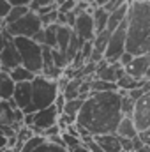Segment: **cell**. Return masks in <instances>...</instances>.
<instances>
[{
	"mask_svg": "<svg viewBox=\"0 0 150 152\" xmlns=\"http://www.w3.org/2000/svg\"><path fill=\"white\" fill-rule=\"evenodd\" d=\"M125 90L92 92L78 115V124L85 126L94 136L117 133L120 120L124 118L122 99Z\"/></svg>",
	"mask_w": 150,
	"mask_h": 152,
	"instance_id": "cell-1",
	"label": "cell"
},
{
	"mask_svg": "<svg viewBox=\"0 0 150 152\" xmlns=\"http://www.w3.org/2000/svg\"><path fill=\"white\" fill-rule=\"evenodd\" d=\"M127 51L150 53V0H131L127 14Z\"/></svg>",
	"mask_w": 150,
	"mask_h": 152,
	"instance_id": "cell-2",
	"label": "cell"
},
{
	"mask_svg": "<svg viewBox=\"0 0 150 152\" xmlns=\"http://www.w3.org/2000/svg\"><path fill=\"white\" fill-rule=\"evenodd\" d=\"M34 87V99H32V106L25 110V113H36L39 110H44L51 104H55L57 97L60 96L58 90V81L46 78L44 75H37L36 80L32 81Z\"/></svg>",
	"mask_w": 150,
	"mask_h": 152,
	"instance_id": "cell-3",
	"label": "cell"
},
{
	"mask_svg": "<svg viewBox=\"0 0 150 152\" xmlns=\"http://www.w3.org/2000/svg\"><path fill=\"white\" fill-rule=\"evenodd\" d=\"M14 42L20 50L21 62L25 67H28L32 73L42 75L44 69V60H42V44L36 42L32 37H14Z\"/></svg>",
	"mask_w": 150,
	"mask_h": 152,
	"instance_id": "cell-4",
	"label": "cell"
},
{
	"mask_svg": "<svg viewBox=\"0 0 150 152\" xmlns=\"http://www.w3.org/2000/svg\"><path fill=\"white\" fill-rule=\"evenodd\" d=\"M5 28L9 30V34L12 37H34L39 30L44 28V25H42V20H41V16L37 12L30 11L27 16H23L21 20L7 25Z\"/></svg>",
	"mask_w": 150,
	"mask_h": 152,
	"instance_id": "cell-5",
	"label": "cell"
},
{
	"mask_svg": "<svg viewBox=\"0 0 150 152\" xmlns=\"http://www.w3.org/2000/svg\"><path fill=\"white\" fill-rule=\"evenodd\" d=\"M0 64H2V71H11L18 66H21V55L20 50L14 42V37L9 34V30L5 27H2V51H0Z\"/></svg>",
	"mask_w": 150,
	"mask_h": 152,
	"instance_id": "cell-6",
	"label": "cell"
},
{
	"mask_svg": "<svg viewBox=\"0 0 150 152\" xmlns=\"http://www.w3.org/2000/svg\"><path fill=\"white\" fill-rule=\"evenodd\" d=\"M127 51V20L111 32V39L108 44V50L104 53V58L108 62H120L122 55Z\"/></svg>",
	"mask_w": 150,
	"mask_h": 152,
	"instance_id": "cell-7",
	"label": "cell"
},
{
	"mask_svg": "<svg viewBox=\"0 0 150 152\" xmlns=\"http://www.w3.org/2000/svg\"><path fill=\"white\" fill-rule=\"evenodd\" d=\"M74 32L79 36L81 41H94V37L97 36V30H95V21H94V16L92 12L85 11L81 14L76 16V25H74Z\"/></svg>",
	"mask_w": 150,
	"mask_h": 152,
	"instance_id": "cell-8",
	"label": "cell"
},
{
	"mask_svg": "<svg viewBox=\"0 0 150 152\" xmlns=\"http://www.w3.org/2000/svg\"><path fill=\"white\" fill-rule=\"evenodd\" d=\"M133 118L136 122V127L140 131H145L150 127V92L143 94L136 104H134V112H133Z\"/></svg>",
	"mask_w": 150,
	"mask_h": 152,
	"instance_id": "cell-9",
	"label": "cell"
},
{
	"mask_svg": "<svg viewBox=\"0 0 150 152\" xmlns=\"http://www.w3.org/2000/svg\"><path fill=\"white\" fill-rule=\"evenodd\" d=\"M58 117H60V113H58V108L55 104L36 112V126L32 127L34 133L36 134H42V131H46L48 127L58 124Z\"/></svg>",
	"mask_w": 150,
	"mask_h": 152,
	"instance_id": "cell-10",
	"label": "cell"
},
{
	"mask_svg": "<svg viewBox=\"0 0 150 152\" xmlns=\"http://www.w3.org/2000/svg\"><path fill=\"white\" fill-rule=\"evenodd\" d=\"M124 75H125V67L120 62H108L106 58L99 62L97 71H95V78L106 80V81H113V83H117Z\"/></svg>",
	"mask_w": 150,
	"mask_h": 152,
	"instance_id": "cell-11",
	"label": "cell"
},
{
	"mask_svg": "<svg viewBox=\"0 0 150 152\" xmlns=\"http://www.w3.org/2000/svg\"><path fill=\"white\" fill-rule=\"evenodd\" d=\"M14 103L18 104V108L27 110L32 106V99H34V87L32 81H23V83H16V90H14Z\"/></svg>",
	"mask_w": 150,
	"mask_h": 152,
	"instance_id": "cell-12",
	"label": "cell"
},
{
	"mask_svg": "<svg viewBox=\"0 0 150 152\" xmlns=\"http://www.w3.org/2000/svg\"><path fill=\"white\" fill-rule=\"evenodd\" d=\"M149 69H150V53H145V55L134 57V60L125 67V73L138 78V80H145Z\"/></svg>",
	"mask_w": 150,
	"mask_h": 152,
	"instance_id": "cell-13",
	"label": "cell"
},
{
	"mask_svg": "<svg viewBox=\"0 0 150 152\" xmlns=\"http://www.w3.org/2000/svg\"><path fill=\"white\" fill-rule=\"evenodd\" d=\"M95 142L104 149V152H125L122 147V138L117 133H108V134H97Z\"/></svg>",
	"mask_w": 150,
	"mask_h": 152,
	"instance_id": "cell-14",
	"label": "cell"
},
{
	"mask_svg": "<svg viewBox=\"0 0 150 152\" xmlns=\"http://www.w3.org/2000/svg\"><path fill=\"white\" fill-rule=\"evenodd\" d=\"M117 134L122 136V138H131V140L140 134V129L136 127V122H134L133 115H124V118H122L120 124H118Z\"/></svg>",
	"mask_w": 150,
	"mask_h": 152,
	"instance_id": "cell-15",
	"label": "cell"
},
{
	"mask_svg": "<svg viewBox=\"0 0 150 152\" xmlns=\"http://www.w3.org/2000/svg\"><path fill=\"white\" fill-rule=\"evenodd\" d=\"M14 90H16V81L12 80V76L7 71L0 73V97L2 101H11L14 97Z\"/></svg>",
	"mask_w": 150,
	"mask_h": 152,
	"instance_id": "cell-16",
	"label": "cell"
},
{
	"mask_svg": "<svg viewBox=\"0 0 150 152\" xmlns=\"http://www.w3.org/2000/svg\"><path fill=\"white\" fill-rule=\"evenodd\" d=\"M74 34V28L69 27V25H58V32H57V48L62 50V51H67L69 48V42L73 39Z\"/></svg>",
	"mask_w": 150,
	"mask_h": 152,
	"instance_id": "cell-17",
	"label": "cell"
},
{
	"mask_svg": "<svg viewBox=\"0 0 150 152\" xmlns=\"http://www.w3.org/2000/svg\"><path fill=\"white\" fill-rule=\"evenodd\" d=\"M145 80H147V78H145ZM145 80H138V78H134V76H131V75H127V73H125V75L117 81V85H118V90L131 92V90L141 88V87H143V83H145Z\"/></svg>",
	"mask_w": 150,
	"mask_h": 152,
	"instance_id": "cell-18",
	"label": "cell"
},
{
	"mask_svg": "<svg viewBox=\"0 0 150 152\" xmlns=\"http://www.w3.org/2000/svg\"><path fill=\"white\" fill-rule=\"evenodd\" d=\"M9 75L12 76V80L16 81V83H23V81H34L36 80V73H32L28 67H25L23 64L21 66H18V67H14V69H11L9 71Z\"/></svg>",
	"mask_w": 150,
	"mask_h": 152,
	"instance_id": "cell-19",
	"label": "cell"
},
{
	"mask_svg": "<svg viewBox=\"0 0 150 152\" xmlns=\"http://www.w3.org/2000/svg\"><path fill=\"white\" fill-rule=\"evenodd\" d=\"M30 11H32L30 5H14L12 11L9 12V16H7L5 20H2V27H7V25H11V23H14V21L21 20V18L27 16Z\"/></svg>",
	"mask_w": 150,
	"mask_h": 152,
	"instance_id": "cell-20",
	"label": "cell"
},
{
	"mask_svg": "<svg viewBox=\"0 0 150 152\" xmlns=\"http://www.w3.org/2000/svg\"><path fill=\"white\" fill-rule=\"evenodd\" d=\"M92 16H94L95 30H97V32H103V30H106V28H108L110 12H108L104 7H95V9H94V12H92Z\"/></svg>",
	"mask_w": 150,
	"mask_h": 152,
	"instance_id": "cell-21",
	"label": "cell"
},
{
	"mask_svg": "<svg viewBox=\"0 0 150 152\" xmlns=\"http://www.w3.org/2000/svg\"><path fill=\"white\" fill-rule=\"evenodd\" d=\"M14 110L12 104L9 101H2L0 103V122L2 126H14Z\"/></svg>",
	"mask_w": 150,
	"mask_h": 152,
	"instance_id": "cell-22",
	"label": "cell"
},
{
	"mask_svg": "<svg viewBox=\"0 0 150 152\" xmlns=\"http://www.w3.org/2000/svg\"><path fill=\"white\" fill-rule=\"evenodd\" d=\"M110 39H111V32L106 28V30H103V32H97V36L94 37V50H97V51H101V53H106V50H108V44H110Z\"/></svg>",
	"mask_w": 150,
	"mask_h": 152,
	"instance_id": "cell-23",
	"label": "cell"
},
{
	"mask_svg": "<svg viewBox=\"0 0 150 152\" xmlns=\"http://www.w3.org/2000/svg\"><path fill=\"white\" fill-rule=\"evenodd\" d=\"M46 142H48L46 136H42V134H34L28 142L23 143V147H21V151L20 152H34V151H37L42 143H46Z\"/></svg>",
	"mask_w": 150,
	"mask_h": 152,
	"instance_id": "cell-24",
	"label": "cell"
},
{
	"mask_svg": "<svg viewBox=\"0 0 150 152\" xmlns=\"http://www.w3.org/2000/svg\"><path fill=\"white\" fill-rule=\"evenodd\" d=\"M111 90H118V85L113 81H106V80H92V92H111Z\"/></svg>",
	"mask_w": 150,
	"mask_h": 152,
	"instance_id": "cell-25",
	"label": "cell"
},
{
	"mask_svg": "<svg viewBox=\"0 0 150 152\" xmlns=\"http://www.w3.org/2000/svg\"><path fill=\"white\" fill-rule=\"evenodd\" d=\"M57 32H58V23H53V25H48V27H44V34H46L44 46L57 48Z\"/></svg>",
	"mask_w": 150,
	"mask_h": 152,
	"instance_id": "cell-26",
	"label": "cell"
},
{
	"mask_svg": "<svg viewBox=\"0 0 150 152\" xmlns=\"http://www.w3.org/2000/svg\"><path fill=\"white\" fill-rule=\"evenodd\" d=\"M83 104H85V99H81V97H78V99H71V101L66 103V106H64V113L78 117L79 112H81V108H83Z\"/></svg>",
	"mask_w": 150,
	"mask_h": 152,
	"instance_id": "cell-27",
	"label": "cell"
},
{
	"mask_svg": "<svg viewBox=\"0 0 150 152\" xmlns=\"http://www.w3.org/2000/svg\"><path fill=\"white\" fill-rule=\"evenodd\" d=\"M62 138H64L66 149H69L71 152L83 145V140H81L79 136H74V134H71V133H67V131H62Z\"/></svg>",
	"mask_w": 150,
	"mask_h": 152,
	"instance_id": "cell-28",
	"label": "cell"
},
{
	"mask_svg": "<svg viewBox=\"0 0 150 152\" xmlns=\"http://www.w3.org/2000/svg\"><path fill=\"white\" fill-rule=\"evenodd\" d=\"M74 124H78V117L67 115V113H60V117H58V126H60L62 131H66L69 126H74Z\"/></svg>",
	"mask_w": 150,
	"mask_h": 152,
	"instance_id": "cell-29",
	"label": "cell"
},
{
	"mask_svg": "<svg viewBox=\"0 0 150 152\" xmlns=\"http://www.w3.org/2000/svg\"><path fill=\"white\" fill-rule=\"evenodd\" d=\"M34 152H71V151L66 149V147H60V145H57V143L46 142V143H42L37 151H34Z\"/></svg>",
	"mask_w": 150,
	"mask_h": 152,
	"instance_id": "cell-30",
	"label": "cell"
},
{
	"mask_svg": "<svg viewBox=\"0 0 150 152\" xmlns=\"http://www.w3.org/2000/svg\"><path fill=\"white\" fill-rule=\"evenodd\" d=\"M134 104H136V101L125 94L124 99H122V112H124V115H133V112H134Z\"/></svg>",
	"mask_w": 150,
	"mask_h": 152,
	"instance_id": "cell-31",
	"label": "cell"
},
{
	"mask_svg": "<svg viewBox=\"0 0 150 152\" xmlns=\"http://www.w3.org/2000/svg\"><path fill=\"white\" fill-rule=\"evenodd\" d=\"M41 20H42V25H44V27L53 25V23H58V11H53V12H50V14L41 16Z\"/></svg>",
	"mask_w": 150,
	"mask_h": 152,
	"instance_id": "cell-32",
	"label": "cell"
},
{
	"mask_svg": "<svg viewBox=\"0 0 150 152\" xmlns=\"http://www.w3.org/2000/svg\"><path fill=\"white\" fill-rule=\"evenodd\" d=\"M12 7L14 5L9 0H0V16H2V20H5L9 16V12L12 11Z\"/></svg>",
	"mask_w": 150,
	"mask_h": 152,
	"instance_id": "cell-33",
	"label": "cell"
},
{
	"mask_svg": "<svg viewBox=\"0 0 150 152\" xmlns=\"http://www.w3.org/2000/svg\"><path fill=\"white\" fill-rule=\"evenodd\" d=\"M78 5V0H64L62 5H58V11L60 12H73Z\"/></svg>",
	"mask_w": 150,
	"mask_h": 152,
	"instance_id": "cell-34",
	"label": "cell"
},
{
	"mask_svg": "<svg viewBox=\"0 0 150 152\" xmlns=\"http://www.w3.org/2000/svg\"><path fill=\"white\" fill-rule=\"evenodd\" d=\"M53 4H57V0H34V2L30 4V9L37 12L41 7H46V5H53Z\"/></svg>",
	"mask_w": 150,
	"mask_h": 152,
	"instance_id": "cell-35",
	"label": "cell"
},
{
	"mask_svg": "<svg viewBox=\"0 0 150 152\" xmlns=\"http://www.w3.org/2000/svg\"><path fill=\"white\" fill-rule=\"evenodd\" d=\"M62 133V129H60V126L58 124H55V126H51V127H48L46 131H42V136H46V138H50V136H55V134H60Z\"/></svg>",
	"mask_w": 150,
	"mask_h": 152,
	"instance_id": "cell-36",
	"label": "cell"
},
{
	"mask_svg": "<svg viewBox=\"0 0 150 152\" xmlns=\"http://www.w3.org/2000/svg\"><path fill=\"white\" fill-rule=\"evenodd\" d=\"M133 60H134V55H133V53H129V51H125V53L122 55V58H120V64H122L124 67H127Z\"/></svg>",
	"mask_w": 150,
	"mask_h": 152,
	"instance_id": "cell-37",
	"label": "cell"
},
{
	"mask_svg": "<svg viewBox=\"0 0 150 152\" xmlns=\"http://www.w3.org/2000/svg\"><path fill=\"white\" fill-rule=\"evenodd\" d=\"M34 41H36V42H39V44H42V46H44V41H46V34H44V28H42V30H39L37 34H36V36H34Z\"/></svg>",
	"mask_w": 150,
	"mask_h": 152,
	"instance_id": "cell-38",
	"label": "cell"
},
{
	"mask_svg": "<svg viewBox=\"0 0 150 152\" xmlns=\"http://www.w3.org/2000/svg\"><path fill=\"white\" fill-rule=\"evenodd\" d=\"M12 5H30L34 0H9Z\"/></svg>",
	"mask_w": 150,
	"mask_h": 152,
	"instance_id": "cell-39",
	"label": "cell"
},
{
	"mask_svg": "<svg viewBox=\"0 0 150 152\" xmlns=\"http://www.w3.org/2000/svg\"><path fill=\"white\" fill-rule=\"evenodd\" d=\"M141 88H143V92H145V94H147V92H150V78H147V80H145V83H143V87H141Z\"/></svg>",
	"mask_w": 150,
	"mask_h": 152,
	"instance_id": "cell-40",
	"label": "cell"
},
{
	"mask_svg": "<svg viewBox=\"0 0 150 152\" xmlns=\"http://www.w3.org/2000/svg\"><path fill=\"white\" fill-rule=\"evenodd\" d=\"M108 2H110V0H95V4H94V5H95V7H104Z\"/></svg>",
	"mask_w": 150,
	"mask_h": 152,
	"instance_id": "cell-41",
	"label": "cell"
},
{
	"mask_svg": "<svg viewBox=\"0 0 150 152\" xmlns=\"http://www.w3.org/2000/svg\"><path fill=\"white\" fill-rule=\"evenodd\" d=\"M73 152H90V149H88V147H85V145H81V147H78V149H74Z\"/></svg>",
	"mask_w": 150,
	"mask_h": 152,
	"instance_id": "cell-42",
	"label": "cell"
},
{
	"mask_svg": "<svg viewBox=\"0 0 150 152\" xmlns=\"http://www.w3.org/2000/svg\"><path fill=\"white\" fill-rule=\"evenodd\" d=\"M2 152H16L14 149H2Z\"/></svg>",
	"mask_w": 150,
	"mask_h": 152,
	"instance_id": "cell-43",
	"label": "cell"
},
{
	"mask_svg": "<svg viewBox=\"0 0 150 152\" xmlns=\"http://www.w3.org/2000/svg\"><path fill=\"white\" fill-rule=\"evenodd\" d=\"M147 78H150V69H149V73H147Z\"/></svg>",
	"mask_w": 150,
	"mask_h": 152,
	"instance_id": "cell-44",
	"label": "cell"
}]
</instances>
